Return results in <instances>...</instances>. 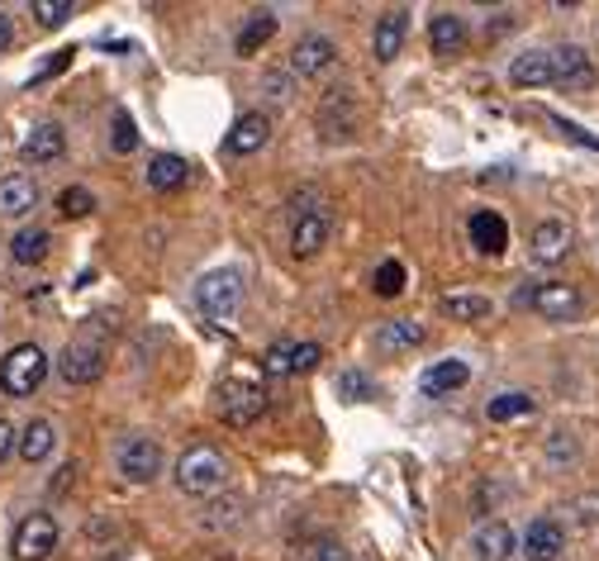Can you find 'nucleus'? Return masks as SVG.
Instances as JSON below:
<instances>
[{"instance_id": "obj_1", "label": "nucleus", "mask_w": 599, "mask_h": 561, "mask_svg": "<svg viewBox=\"0 0 599 561\" xmlns=\"http://www.w3.org/2000/svg\"><path fill=\"white\" fill-rule=\"evenodd\" d=\"M224 480H229V462H224V452H215V448H191V452H181V462H176V490L181 495H200V500H210V495L224 490Z\"/></svg>"}, {"instance_id": "obj_2", "label": "nucleus", "mask_w": 599, "mask_h": 561, "mask_svg": "<svg viewBox=\"0 0 599 561\" xmlns=\"http://www.w3.org/2000/svg\"><path fill=\"white\" fill-rule=\"evenodd\" d=\"M44 376H48V352L38 347V343H20V347H10L5 352V362H0V390L5 395H34L38 386H44Z\"/></svg>"}, {"instance_id": "obj_3", "label": "nucleus", "mask_w": 599, "mask_h": 561, "mask_svg": "<svg viewBox=\"0 0 599 561\" xmlns=\"http://www.w3.org/2000/svg\"><path fill=\"white\" fill-rule=\"evenodd\" d=\"M215 400H219V419H224L229 428H253L267 414V390L257 381H243V376L219 381Z\"/></svg>"}, {"instance_id": "obj_4", "label": "nucleus", "mask_w": 599, "mask_h": 561, "mask_svg": "<svg viewBox=\"0 0 599 561\" xmlns=\"http://www.w3.org/2000/svg\"><path fill=\"white\" fill-rule=\"evenodd\" d=\"M518 305H533L542 319L566 324V319H576L585 309V295H580V285H571V281H524Z\"/></svg>"}, {"instance_id": "obj_5", "label": "nucleus", "mask_w": 599, "mask_h": 561, "mask_svg": "<svg viewBox=\"0 0 599 561\" xmlns=\"http://www.w3.org/2000/svg\"><path fill=\"white\" fill-rule=\"evenodd\" d=\"M195 305H200L205 319L229 324L233 315H239V305H243V277H239V271H210V277L195 285Z\"/></svg>"}, {"instance_id": "obj_6", "label": "nucleus", "mask_w": 599, "mask_h": 561, "mask_svg": "<svg viewBox=\"0 0 599 561\" xmlns=\"http://www.w3.org/2000/svg\"><path fill=\"white\" fill-rule=\"evenodd\" d=\"M58 519L53 514H24L15 528V557L20 561H44L58 552Z\"/></svg>"}, {"instance_id": "obj_7", "label": "nucleus", "mask_w": 599, "mask_h": 561, "mask_svg": "<svg viewBox=\"0 0 599 561\" xmlns=\"http://www.w3.org/2000/svg\"><path fill=\"white\" fill-rule=\"evenodd\" d=\"M323 362V347L319 343H271L267 352H262V371L267 376H300V371H315Z\"/></svg>"}, {"instance_id": "obj_8", "label": "nucleus", "mask_w": 599, "mask_h": 561, "mask_svg": "<svg viewBox=\"0 0 599 561\" xmlns=\"http://www.w3.org/2000/svg\"><path fill=\"white\" fill-rule=\"evenodd\" d=\"M58 376L68 386H90L106 376V352H100L96 343H68L58 357Z\"/></svg>"}, {"instance_id": "obj_9", "label": "nucleus", "mask_w": 599, "mask_h": 561, "mask_svg": "<svg viewBox=\"0 0 599 561\" xmlns=\"http://www.w3.org/2000/svg\"><path fill=\"white\" fill-rule=\"evenodd\" d=\"M162 472V448L158 438H129L120 448V476L134 480V486H148L152 476Z\"/></svg>"}, {"instance_id": "obj_10", "label": "nucleus", "mask_w": 599, "mask_h": 561, "mask_svg": "<svg viewBox=\"0 0 599 561\" xmlns=\"http://www.w3.org/2000/svg\"><path fill=\"white\" fill-rule=\"evenodd\" d=\"M552 86H562V90H590L595 86V62L585 48L576 44H562L552 53Z\"/></svg>"}, {"instance_id": "obj_11", "label": "nucleus", "mask_w": 599, "mask_h": 561, "mask_svg": "<svg viewBox=\"0 0 599 561\" xmlns=\"http://www.w3.org/2000/svg\"><path fill=\"white\" fill-rule=\"evenodd\" d=\"M267 138H271V120L262 110H247V114L233 120V129L224 134V153H229V158H247V153L267 148Z\"/></svg>"}, {"instance_id": "obj_12", "label": "nucleus", "mask_w": 599, "mask_h": 561, "mask_svg": "<svg viewBox=\"0 0 599 561\" xmlns=\"http://www.w3.org/2000/svg\"><path fill=\"white\" fill-rule=\"evenodd\" d=\"M518 552H524L528 561H557L566 552V528L557 524V519H533L524 542H518Z\"/></svg>"}, {"instance_id": "obj_13", "label": "nucleus", "mask_w": 599, "mask_h": 561, "mask_svg": "<svg viewBox=\"0 0 599 561\" xmlns=\"http://www.w3.org/2000/svg\"><path fill=\"white\" fill-rule=\"evenodd\" d=\"M333 62H338V48H333V38H323V34H305L291 48V76H319V72H329Z\"/></svg>"}, {"instance_id": "obj_14", "label": "nucleus", "mask_w": 599, "mask_h": 561, "mask_svg": "<svg viewBox=\"0 0 599 561\" xmlns=\"http://www.w3.org/2000/svg\"><path fill=\"white\" fill-rule=\"evenodd\" d=\"M424 324H414V319H386V324H376V333H371V347L376 352H386V357H400V352H414L424 343Z\"/></svg>"}, {"instance_id": "obj_15", "label": "nucleus", "mask_w": 599, "mask_h": 561, "mask_svg": "<svg viewBox=\"0 0 599 561\" xmlns=\"http://www.w3.org/2000/svg\"><path fill=\"white\" fill-rule=\"evenodd\" d=\"M533 263H542V267H552V263H562V257L571 253V224L566 219H542L538 229H533Z\"/></svg>"}, {"instance_id": "obj_16", "label": "nucleus", "mask_w": 599, "mask_h": 561, "mask_svg": "<svg viewBox=\"0 0 599 561\" xmlns=\"http://www.w3.org/2000/svg\"><path fill=\"white\" fill-rule=\"evenodd\" d=\"M405 34H409V15H405V10H386V15L376 20V34H371L376 62H395L400 48H405Z\"/></svg>"}, {"instance_id": "obj_17", "label": "nucleus", "mask_w": 599, "mask_h": 561, "mask_svg": "<svg viewBox=\"0 0 599 561\" xmlns=\"http://www.w3.org/2000/svg\"><path fill=\"white\" fill-rule=\"evenodd\" d=\"M466 233H472V247L486 257H500L504 247H510V224H504L494 210H476L472 224H466Z\"/></svg>"}, {"instance_id": "obj_18", "label": "nucleus", "mask_w": 599, "mask_h": 561, "mask_svg": "<svg viewBox=\"0 0 599 561\" xmlns=\"http://www.w3.org/2000/svg\"><path fill=\"white\" fill-rule=\"evenodd\" d=\"M329 233H333V215H329V210H315V215L295 219V229H291V253H295V257H315L319 247L329 243Z\"/></svg>"}, {"instance_id": "obj_19", "label": "nucleus", "mask_w": 599, "mask_h": 561, "mask_svg": "<svg viewBox=\"0 0 599 561\" xmlns=\"http://www.w3.org/2000/svg\"><path fill=\"white\" fill-rule=\"evenodd\" d=\"M466 381H472V367L452 357V362H433V367L419 376V390L428 400H442V395H452V390H462Z\"/></svg>"}, {"instance_id": "obj_20", "label": "nucleus", "mask_w": 599, "mask_h": 561, "mask_svg": "<svg viewBox=\"0 0 599 561\" xmlns=\"http://www.w3.org/2000/svg\"><path fill=\"white\" fill-rule=\"evenodd\" d=\"M34 205H38V181L34 176H5L0 181V215L5 219H24V215H34Z\"/></svg>"}, {"instance_id": "obj_21", "label": "nucleus", "mask_w": 599, "mask_h": 561, "mask_svg": "<svg viewBox=\"0 0 599 561\" xmlns=\"http://www.w3.org/2000/svg\"><path fill=\"white\" fill-rule=\"evenodd\" d=\"M428 48H433L438 58H457L466 48V20L452 15V10L433 15V24H428Z\"/></svg>"}, {"instance_id": "obj_22", "label": "nucleus", "mask_w": 599, "mask_h": 561, "mask_svg": "<svg viewBox=\"0 0 599 561\" xmlns=\"http://www.w3.org/2000/svg\"><path fill=\"white\" fill-rule=\"evenodd\" d=\"M514 552H518V538H514V528L504 524V519L476 528V557L480 561H510Z\"/></svg>"}, {"instance_id": "obj_23", "label": "nucleus", "mask_w": 599, "mask_h": 561, "mask_svg": "<svg viewBox=\"0 0 599 561\" xmlns=\"http://www.w3.org/2000/svg\"><path fill=\"white\" fill-rule=\"evenodd\" d=\"M53 448H58V428L48 424V419H29L24 424V434H20V456L29 466H38V462H48V456H53Z\"/></svg>"}, {"instance_id": "obj_24", "label": "nucleus", "mask_w": 599, "mask_h": 561, "mask_svg": "<svg viewBox=\"0 0 599 561\" xmlns=\"http://www.w3.org/2000/svg\"><path fill=\"white\" fill-rule=\"evenodd\" d=\"M510 82L518 86V90H533V86H552V53H518L514 62H510Z\"/></svg>"}, {"instance_id": "obj_25", "label": "nucleus", "mask_w": 599, "mask_h": 561, "mask_svg": "<svg viewBox=\"0 0 599 561\" xmlns=\"http://www.w3.org/2000/svg\"><path fill=\"white\" fill-rule=\"evenodd\" d=\"M68 138H62V124H38L29 138H24V162H58Z\"/></svg>"}, {"instance_id": "obj_26", "label": "nucleus", "mask_w": 599, "mask_h": 561, "mask_svg": "<svg viewBox=\"0 0 599 561\" xmlns=\"http://www.w3.org/2000/svg\"><path fill=\"white\" fill-rule=\"evenodd\" d=\"M186 176H191V162L186 158H176V153H158V158L148 162V186L152 191H181L186 186Z\"/></svg>"}, {"instance_id": "obj_27", "label": "nucleus", "mask_w": 599, "mask_h": 561, "mask_svg": "<svg viewBox=\"0 0 599 561\" xmlns=\"http://www.w3.org/2000/svg\"><path fill=\"white\" fill-rule=\"evenodd\" d=\"M538 410V400L524 395V390H504V395H494L486 404V419L490 424H514V419H528V414Z\"/></svg>"}, {"instance_id": "obj_28", "label": "nucleus", "mask_w": 599, "mask_h": 561, "mask_svg": "<svg viewBox=\"0 0 599 561\" xmlns=\"http://www.w3.org/2000/svg\"><path fill=\"white\" fill-rule=\"evenodd\" d=\"M48 247H53V233L48 229H20L15 243H10V257H15L20 267H34L48 257Z\"/></svg>"}, {"instance_id": "obj_29", "label": "nucleus", "mask_w": 599, "mask_h": 561, "mask_svg": "<svg viewBox=\"0 0 599 561\" xmlns=\"http://www.w3.org/2000/svg\"><path fill=\"white\" fill-rule=\"evenodd\" d=\"M442 309H448L457 324H480V319H490V300L486 295H466V291H452V295H442Z\"/></svg>"}, {"instance_id": "obj_30", "label": "nucleus", "mask_w": 599, "mask_h": 561, "mask_svg": "<svg viewBox=\"0 0 599 561\" xmlns=\"http://www.w3.org/2000/svg\"><path fill=\"white\" fill-rule=\"evenodd\" d=\"M271 34H277V15H271V10H253V15H247V24H243V34H239V53L253 58Z\"/></svg>"}, {"instance_id": "obj_31", "label": "nucleus", "mask_w": 599, "mask_h": 561, "mask_svg": "<svg viewBox=\"0 0 599 561\" xmlns=\"http://www.w3.org/2000/svg\"><path fill=\"white\" fill-rule=\"evenodd\" d=\"M90 210H96V195H90L86 186H68L58 195V215L62 219H86Z\"/></svg>"}, {"instance_id": "obj_32", "label": "nucleus", "mask_w": 599, "mask_h": 561, "mask_svg": "<svg viewBox=\"0 0 599 561\" xmlns=\"http://www.w3.org/2000/svg\"><path fill=\"white\" fill-rule=\"evenodd\" d=\"M338 400H353V404L376 400V386L362 371H343V376H338Z\"/></svg>"}, {"instance_id": "obj_33", "label": "nucleus", "mask_w": 599, "mask_h": 561, "mask_svg": "<svg viewBox=\"0 0 599 561\" xmlns=\"http://www.w3.org/2000/svg\"><path fill=\"white\" fill-rule=\"evenodd\" d=\"M400 291H405V267H400V263H381V267H376V295L395 300Z\"/></svg>"}, {"instance_id": "obj_34", "label": "nucleus", "mask_w": 599, "mask_h": 561, "mask_svg": "<svg viewBox=\"0 0 599 561\" xmlns=\"http://www.w3.org/2000/svg\"><path fill=\"white\" fill-rule=\"evenodd\" d=\"M29 10H34V20H38V24H48V29H58L62 20H72V10H76V5H72V0H34Z\"/></svg>"}, {"instance_id": "obj_35", "label": "nucleus", "mask_w": 599, "mask_h": 561, "mask_svg": "<svg viewBox=\"0 0 599 561\" xmlns=\"http://www.w3.org/2000/svg\"><path fill=\"white\" fill-rule=\"evenodd\" d=\"M138 148V129L129 120V110H114V153H134Z\"/></svg>"}, {"instance_id": "obj_36", "label": "nucleus", "mask_w": 599, "mask_h": 561, "mask_svg": "<svg viewBox=\"0 0 599 561\" xmlns=\"http://www.w3.org/2000/svg\"><path fill=\"white\" fill-rule=\"evenodd\" d=\"M571 514H576L580 528H595V524H599V490H595V495H580V500H571Z\"/></svg>"}, {"instance_id": "obj_37", "label": "nucleus", "mask_w": 599, "mask_h": 561, "mask_svg": "<svg viewBox=\"0 0 599 561\" xmlns=\"http://www.w3.org/2000/svg\"><path fill=\"white\" fill-rule=\"evenodd\" d=\"M305 561H347V547L338 542V538H319V542L305 552Z\"/></svg>"}, {"instance_id": "obj_38", "label": "nucleus", "mask_w": 599, "mask_h": 561, "mask_svg": "<svg viewBox=\"0 0 599 561\" xmlns=\"http://www.w3.org/2000/svg\"><path fill=\"white\" fill-rule=\"evenodd\" d=\"M243 500H229V504H210V519H205V524L210 528H219V524H239V514H243Z\"/></svg>"}, {"instance_id": "obj_39", "label": "nucleus", "mask_w": 599, "mask_h": 561, "mask_svg": "<svg viewBox=\"0 0 599 561\" xmlns=\"http://www.w3.org/2000/svg\"><path fill=\"white\" fill-rule=\"evenodd\" d=\"M547 456H552V462H562V456H576V442H571L566 434H552V442H547Z\"/></svg>"}, {"instance_id": "obj_40", "label": "nucleus", "mask_w": 599, "mask_h": 561, "mask_svg": "<svg viewBox=\"0 0 599 561\" xmlns=\"http://www.w3.org/2000/svg\"><path fill=\"white\" fill-rule=\"evenodd\" d=\"M20 448V438H15V428H10V419H0V462H5L10 452Z\"/></svg>"}, {"instance_id": "obj_41", "label": "nucleus", "mask_w": 599, "mask_h": 561, "mask_svg": "<svg viewBox=\"0 0 599 561\" xmlns=\"http://www.w3.org/2000/svg\"><path fill=\"white\" fill-rule=\"evenodd\" d=\"M72 58H76V53H72V48H62V53H53V62H48V68H44V72H38V76H34V82H44V76H53V72H62V68H68V62H72Z\"/></svg>"}, {"instance_id": "obj_42", "label": "nucleus", "mask_w": 599, "mask_h": 561, "mask_svg": "<svg viewBox=\"0 0 599 561\" xmlns=\"http://www.w3.org/2000/svg\"><path fill=\"white\" fill-rule=\"evenodd\" d=\"M10 44H15V20H10L5 10H0V53H5Z\"/></svg>"}, {"instance_id": "obj_43", "label": "nucleus", "mask_w": 599, "mask_h": 561, "mask_svg": "<svg viewBox=\"0 0 599 561\" xmlns=\"http://www.w3.org/2000/svg\"><path fill=\"white\" fill-rule=\"evenodd\" d=\"M267 90H271V100H291V82L285 76H267Z\"/></svg>"}]
</instances>
